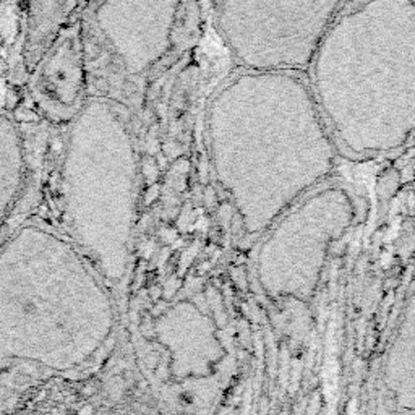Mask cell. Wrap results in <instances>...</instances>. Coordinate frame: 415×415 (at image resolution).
I'll list each match as a JSON object with an SVG mask.
<instances>
[{
	"instance_id": "cell-1",
	"label": "cell",
	"mask_w": 415,
	"mask_h": 415,
	"mask_svg": "<svg viewBox=\"0 0 415 415\" xmlns=\"http://www.w3.org/2000/svg\"><path fill=\"white\" fill-rule=\"evenodd\" d=\"M320 96L334 142L355 161L415 144V0L347 2L320 47Z\"/></svg>"
},
{
	"instance_id": "cell-2",
	"label": "cell",
	"mask_w": 415,
	"mask_h": 415,
	"mask_svg": "<svg viewBox=\"0 0 415 415\" xmlns=\"http://www.w3.org/2000/svg\"><path fill=\"white\" fill-rule=\"evenodd\" d=\"M83 47L80 23L62 28L59 37L35 71V93L51 114L65 115L75 109L83 93Z\"/></svg>"
},
{
	"instance_id": "cell-3",
	"label": "cell",
	"mask_w": 415,
	"mask_h": 415,
	"mask_svg": "<svg viewBox=\"0 0 415 415\" xmlns=\"http://www.w3.org/2000/svg\"><path fill=\"white\" fill-rule=\"evenodd\" d=\"M381 380L400 415H415V294L381 350Z\"/></svg>"
}]
</instances>
